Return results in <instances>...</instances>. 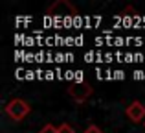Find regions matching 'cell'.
Listing matches in <instances>:
<instances>
[{"label": "cell", "instance_id": "cell-1", "mask_svg": "<svg viewBox=\"0 0 145 133\" xmlns=\"http://www.w3.org/2000/svg\"><path fill=\"white\" fill-rule=\"evenodd\" d=\"M29 111H31L29 104L26 100H22V98H15V100H11L9 104L6 105V113L15 122H20L26 115H29Z\"/></svg>", "mask_w": 145, "mask_h": 133}, {"label": "cell", "instance_id": "cell-2", "mask_svg": "<svg viewBox=\"0 0 145 133\" xmlns=\"http://www.w3.org/2000/svg\"><path fill=\"white\" fill-rule=\"evenodd\" d=\"M92 93H94V89L88 83H74V85H70V89H68V94H70V96L74 98V102H77V104L86 102L92 96Z\"/></svg>", "mask_w": 145, "mask_h": 133}, {"label": "cell", "instance_id": "cell-3", "mask_svg": "<svg viewBox=\"0 0 145 133\" xmlns=\"http://www.w3.org/2000/svg\"><path fill=\"white\" fill-rule=\"evenodd\" d=\"M125 113H127L129 120H132L134 124L142 122V120L145 118V105L142 104V102H132L131 105H127V109H125Z\"/></svg>", "mask_w": 145, "mask_h": 133}, {"label": "cell", "instance_id": "cell-4", "mask_svg": "<svg viewBox=\"0 0 145 133\" xmlns=\"http://www.w3.org/2000/svg\"><path fill=\"white\" fill-rule=\"evenodd\" d=\"M39 133H59V128L52 126V124H46L44 128H40V131H39Z\"/></svg>", "mask_w": 145, "mask_h": 133}, {"label": "cell", "instance_id": "cell-5", "mask_svg": "<svg viewBox=\"0 0 145 133\" xmlns=\"http://www.w3.org/2000/svg\"><path fill=\"white\" fill-rule=\"evenodd\" d=\"M59 133H75V131H74V128H72L70 124L64 122V124H61V126H59Z\"/></svg>", "mask_w": 145, "mask_h": 133}, {"label": "cell", "instance_id": "cell-6", "mask_svg": "<svg viewBox=\"0 0 145 133\" xmlns=\"http://www.w3.org/2000/svg\"><path fill=\"white\" fill-rule=\"evenodd\" d=\"M83 133H103V130H99V128L96 126V124H92V126H88Z\"/></svg>", "mask_w": 145, "mask_h": 133}, {"label": "cell", "instance_id": "cell-7", "mask_svg": "<svg viewBox=\"0 0 145 133\" xmlns=\"http://www.w3.org/2000/svg\"><path fill=\"white\" fill-rule=\"evenodd\" d=\"M74 78H75V83H85V81H83V72H81V70H77V72H75V74H74Z\"/></svg>", "mask_w": 145, "mask_h": 133}, {"label": "cell", "instance_id": "cell-8", "mask_svg": "<svg viewBox=\"0 0 145 133\" xmlns=\"http://www.w3.org/2000/svg\"><path fill=\"white\" fill-rule=\"evenodd\" d=\"M114 78H120V79H123L125 78V74L121 70H118V72H114Z\"/></svg>", "mask_w": 145, "mask_h": 133}, {"label": "cell", "instance_id": "cell-9", "mask_svg": "<svg viewBox=\"0 0 145 133\" xmlns=\"http://www.w3.org/2000/svg\"><path fill=\"white\" fill-rule=\"evenodd\" d=\"M143 126H145V122H143Z\"/></svg>", "mask_w": 145, "mask_h": 133}]
</instances>
